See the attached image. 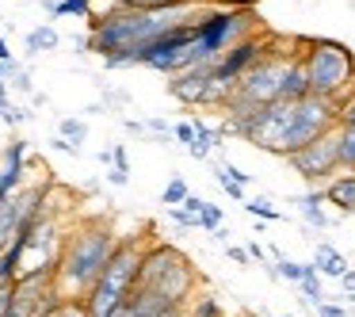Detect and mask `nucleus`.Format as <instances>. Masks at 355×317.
<instances>
[{
	"instance_id": "obj_1",
	"label": "nucleus",
	"mask_w": 355,
	"mask_h": 317,
	"mask_svg": "<svg viewBox=\"0 0 355 317\" xmlns=\"http://www.w3.org/2000/svg\"><path fill=\"white\" fill-rule=\"evenodd\" d=\"M214 4L210 0H180L168 8H149V12H111L103 19L88 24V42H92V54H100L103 62L119 54H130V50L146 46V42L161 39L168 31H180L187 24H199L202 16H210Z\"/></svg>"
},
{
	"instance_id": "obj_2",
	"label": "nucleus",
	"mask_w": 355,
	"mask_h": 317,
	"mask_svg": "<svg viewBox=\"0 0 355 317\" xmlns=\"http://www.w3.org/2000/svg\"><path fill=\"white\" fill-rule=\"evenodd\" d=\"M119 233L111 222L103 218H92V222H80L77 230H69V241H65L62 264H58V291L65 298H88L96 283H100L103 268L111 264L119 248Z\"/></svg>"
},
{
	"instance_id": "obj_3",
	"label": "nucleus",
	"mask_w": 355,
	"mask_h": 317,
	"mask_svg": "<svg viewBox=\"0 0 355 317\" xmlns=\"http://www.w3.org/2000/svg\"><path fill=\"white\" fill-rule=\"evenodd\" d=\"M134 291L157 294V298L172 302V306H187L199 294V271H195V264L176 245H168V241H149Z\"/></svg>"
},
{
	"instance_id": "obj_4",
	"label": "nucleus",
	"mask_w": 355,
	"mask_h": 317,
	"mask_svg": "<svg viewBox=\"0 0 355 317\" xmlns=\"http://www.w3.org/2000/svg\"><path fill=\"white\" fill-rule=\"evenodd\" d=\"M146 248H149V241H141V237L119 241V248H115V256H111V264L103 268L100 283H96L85 298L88 317H111L115 309H123L126 302H130L134 286H138L141 260H146Z\"/></svg>"
},
{
	"instance_id": "obj_5",
	"label": "nucleus",
	"mask_w": 355,
	"mask_h": 317,
	"mask_svg": "<svg viewBox=\"0 0 355 317\" xmlns=\"http://www.w3.org/2000/svg\"><path fill=\"white\" fill-rule=\"evenodd\" d=\"M302 69L309 80V96L340 103L355 88V54L344 42L306 39L302 42Z\"/></svg>"
},
{
	"instance_id": "obj_6",
	"label": "nucleus",
	"mask_w": 355,
	"mask_h": 317,
	"mask_svg": "<svg viewBox=\"0 0 355 317\" xmlns=\"http://www.w3.org/2000/svg\"><path fill=\"white\" fill-rule=\"evenodd\" d=\"M260 31V19L252 16V8H214L199 24V39L187 50V69L191 65H214L230 46H237L241 39Z\"/></svg>"
},
{
	"instance_id": "obj_7",
	"label": "nucleus",
	"mask_w": 355,
	"mask_h": 317,
	"mask_svg": "<svg viewBox=\"0 0 355 317\" xmlns=\"http://www.w3.org/2000/svg\"><path fill=\"white\" fill-rule=\"evenodd\" d=\"M168 96L184 108H225L233 88L218 80L214 65H191V69H180L168 77Z\"/></svg>"
},
{
	"instance_id": "obj_8",
	"label": "nucleus",
	"mask_w": 355,
	"mask_h": 317,
	"mask_svg": "<svg viewBox=\"0 0 355 317\" xmlns=\"http://www.w3.org/2000/svg\"><path fill=\"white\" fill-rule=\"evenodd\" d=\"M286 164H291V172H298L313 191H324V184H329L332 176H340V138H336V126H332L329 134H321L317 142H309L306 149L291 153V157H286Z\"/></svg>"
},
{
	"instance_id": "obj_9",
	"label": "nucleus",
	"mask_w": 355,
	"mask_h": 317,
	"mask_svg": "<svg viewBox=\"0 0 355 317\" xmlns=\"http://www.w3.org/2000/svg\"><path fill=\"white\" fill-rule=\"evenodd\" d=\"M336 126V103L321 100V96H306V100L294 103V119H291V134H286V149L283 161L298 149H306L309 142H317L321 134H329Z\"/></svg>"
},
{
	"instance_id": "obj_10",
	"label": "nucleus",
	"mask_w": 355,
	"mask_h": 317,
	"mask_svg": "<svg viewBox=\"0 0 355 317\" xmlns=\"http://www.w3.org/2000/svg\"><path fill=\"white\" fill-rule=\"evenodd\" d=\"M268 50H271V35H268V31H256V35H248V39H241L237 46H230V50H225V54L214 62L218 80H225L230 88H237L241 77H245L252 65H260L263 58H268Z\"/></svg>"
},
{
	"instance_id": "obj_11",
	"label": "nucleus",
	"mask_w": 355,
	"mask_h": 317,
	"mask_svg": "<svg viewBox=\"0 0 355 317\" xmlns=\"http://www.w3.org/2000/svg\"><path fill=\"white\" fill-rule=\"evenodd\" d=\"M324 203L340 210V214H355V172H340L324 184Z\"/></svg>"
},
{
	"instance_id": "obj_12",
	"label": "nucleus",
	"mask_w": 355,
	"mask_h": 317,
	"mask_svg": "<svg viewBox=\"0 0 355 317\" xmlns=\"http://www.w3.org/2000/svg\"><path fill=\"white\" fill-rule=\"evenodd\" d=\"M294 207H298V214L306 218V225H313V230H329L332 218L329 210H324V191H306L294 199Z\"/></svg>"
},
{
	"instance_id": "obj_13",
	"label": "nucleus",
	"mask_w": 355,
	"mask_h": 317,
	"mask_svg": "<svg viewBox=\"0 0 355 317\" xmlns=\"http://www.w3.org/2000/svg\"><path fill=\"white\" fill-rule=\"evenodd\" d=\"M313 271L321 279H344L347 275V260L332 245H324V241H321V245L313 248Z\"/></svg>"
},
{
	"instance_id": "obj_14",
	"label": "nucleus",
	"mask_w": 355,
	"mask_h": 317,
	"mask_svg": "<svg viewBox=\"0 0 355 317\" xmlns=\"http://www.w3.org/2000/svg\"><path fill=\"white\" fill-rule=\"evenodd\" d=\"M306 96H309V80H306V69H302V58H294L283 80V103H298Z\"/></svg>"
},
{
	"instance_id": "obj_15",
	"label": "nucleus",
	"mask_w": 355,
	"mask_h": 317,
	"mask_svg": "<svg viewBox=\"0 0 355 317\" xmlns=\"http://www.w3.org/2000/svg\"><path fill=\"white\" fill-rule=\"evenodd\" d=\"M42 8L54 19L73 16V19H88V24H92V0H42Z\"/></svg>"
},
{
	"instance_id": "obj_16",
	"label": "nucleus",
	"mask_w": 355,
	"mask_h": 317,
	"mask_svg": "<svg viewBox=\"0 0 355 317\" xmlns=\"http://www.w3.org/2000/svg\"><path fill=\"white\" fill-rule=\"evenodd\" d=\"M62 46V35H58V27L42 24L35 27V31H27V54H50V50Z\"/></svg>"
},
{
	"instance_id": "obj_17",
	"label": "nucleus",
	"mask_w": 355,
	"mask_h": 317,
	"mask_svg": "<svg viewBox=\"0 0 355 317\" xmlns=\"http://www.w3.org/2000/svg\"><path fill=\"white\" fill-rule=\"evenodd\" d=\"M187 317H225V309H222V302H218V294L202 291L187 302Z\"/></svg>"
},
{
	"instance_id": "obj_18",
	"label": "nucleus",
	"mask_w": 355,
	"mask_h": 317,
	"mask_svg": "<svg viewBox=\"0 0 355 317\" xmlns=\"http://www.w3.org/2000/svg\"><path fill=\"white\" fill-rule=\"evenodd\" d=\"M336 138H340V172H355V126L336 123Z\"/></svg>"
},
{
	"instance_id": "obj_19",
	"label": "nucleus",
	"mask_w": 355,
	"mask_h": 317,
	"mask_svg": "<svg viewBox=\"0 0 355 317\" xmlns=\"http://www.w3.org/2000/svg\"><path fill=\"white\" fill-rule=\"evenodd\" d=\"M275 271H279V279H286V283L302 286V279L313 271V264H298V260H291V256H279V260H275Z\"/></svg>"
},
{
	"instance_id": "obj_20",
	"label": "nucleus",
	"mask_w": 355,
	"mask_h": 317,
	"mask_svg": "<svg viewBox=\"0 0 355 317\" xmlns=\"http://www.w3.org/2000/svg\"><path fill=\"white\" fill-rule=\"evenodd\" d=\"M187 195H191V191H187L184 176H172L168 184H164V191H161V203L168 210H176V207H184V203H187Z\"/></svg>"
},
{
	"instance_id": "obj_21",
	"label": "nucleus",
	"mask_w": 355,
	"mask_h": 317,
	"mask_svg": "<svg viewBox=\"0 0 355 317\" xmlns=\"http://www.w3.org/2000/svg\"><path fill=\"white\" fill-rule=\"evenodd\" d=\"M58 138H65V142H73V146H80V142L88 138V123H85V119L65 115L62 123H58Z\"/></svg>"
},
{
	"instance_id": "obj_22",
	"label": "nucleus",
	"mask_w": 355,
	"mask_h": 317,
	"mask_svg": "<svg viewBox=\"0 0 355 317\" xmlns=\"http://www.w3.org/2000/svg\"><path fill=\"white\" fill-rule=\"evenodd\" d=\"M298 294H302V302H306V306H321L324 302V286H321V275H317V271H309L306 279H302V286H298Z\"/></svg>"
},
{
	"instance_id": "obj_23",
	"label": "nucleus",
	"mask_w": 355,
	"mask_h": 317,
	"mask_svg": "<svg viewBox=\"0 0 355 317\" xmlns=\"http://www.w3.org/2000/svg\"><path fill=\"white\" fill-rule=\"evenodd\" d=\"M214 180H218V187H222L225 195H230L233 203H245V187L237 184V180H233V172H230V164H222V169L214 172Z\"/></svg>"
},
{
	"instance_id": "obj_24",
	"label": "nucleus",
	"mask_w": 355,
	"mask_h": 317,
	"mask_svg": "<svg viewBox=\"0 0 355 317\" xmlns=\"http://www.w3.org/2000/svg\"><path fill=\"white\" fill-rule=\"evenodd\" d=\"M199 230H202V233L222 230V210H218L214 203H202V210H199Z\"/></svg>"
},
{
	"instance_id": "obj_25",
	"label": "nucleus",
	"mask_w": 355,
	"mask_h": 317,
	"mask_svg": "<svg viewBox=\"0 0 355 317\" xmlns=\"http://www.w3.org/2000/svg\"><path fill=\"white\" fill-rule=\"evenodd\" d=\"M336 123L340 126H355V92H347L344 100L336 103Z\"/></svg>"
},
{
	"instance_id": "obj_26",
	"label": "nucleus",
	"mask_w": 355,
	"mask_h": 317,
	"mask_svg": "<svg viewBox=\"0 0 355 317\" xmlns=\"http://www.w3.org/2000/svg\"><path fill=\"white\" fill-rule=\"evenodd\" d=\"M245 210H248L252 218H263V222H275V218H279V210L271 207V203H263V199H252V203L245 199Z\"/></svg>"
},
{
	"instance_id": "obj_27",
	"label": "nucleus",
	"mask_w": 355,
	"mask_h": 317,
	"mask_svg": "<svg viewBox=\"0 0 355 317\" xmlns=\"http://www.w3.org/2000/svg\"><path fill=\"white\" fill-rule=\"evenodd\" d=\"M172 138H176L184 149H191V146H195V123H191V119H184V123H176V126H172Z\"/></svg>"
},
{
	"instance_id": "obj_28",
	"label": "nucleus",
	"mask_w": 355,
	"mask_h": 317,
	"mask_svg": "<svg viewBox=\"0 0 355 317\" xmlns=\"http://www.w3.org/2000/svg\"><path fill=\"white\" fill-rule=\"evenodd\" d=\"M50 317H88V309H85V302H80V298H65Z\"/></svg>"
},
{
	"instance_id": "obj_29",
	"label": "nucleus",
	"mask_w": 355,
	"mask_h": 317,
	"mask_svg": "<svg viewBox=\"0 0 355 317\" xmlns=\"http://www.w3.org/2000/svg\"><path fill=\"white\" fill-rule=\"evenodd\" d=\"M16 306V283H0V317H8Z\"/></svg>"
},
{
	"instance_id": "obj_30",
	"label": "nucleus",
	"mask_w": 355,
	"mask_h": 317,
	"mask_svg": "<svg viewBox=\"0 0 355 317\" xmlns=\"http://www.w3.org/2000/svg\"><path fill=\"white\" fill-rule=\"evenodd\" d=\"M0 119H4L8 126H24L27 119H31V111H27V108H16V103H8V111H4Z\"/></svg>"
},
{
	"instance_id": "obj_31",
	"label": "nucleus",
	"mask_w": 355,
	"mask_h": 317,
	"mask_svg": "<svg viewBox=\"0 0 355 317\" xmlns=\"http://www.w3.org/2000/svg\"><path fill=\"white\" fill-rule=\"evenodd\" d=\"M225 256H230L237 268H248L252 264V256H248V248H241V245H225Z\"/></svg>"
},
{
	"instance_id": "obj_32",
	"label": "nucleus",
	"mask_w": 355,
	"mask_h": 317,
	"mask_svg": "<svg viewBox=\"0 0 355 317\" xmlns=\"http://www.w3.org/2000/svg\"><path fill=\"white\" fill-rule=\"evenodd\" d=\"M317 317H352V314H347L344 306H336V302H321V306H317Z\"/></svg>"
},
{
	"instance_id": "obj_33",
	"label": "nucleus",
	"mask_w": 355,
	"mask_h": 317,
	"mask_svg": "<svg viewBox=\"0 0 355 317\" xmlns=\"http://www.w3.org/2000/svg\"><path fill=\"white\" fill-rule=\"evenodd\" d=\"M50 149H54V153H69V157H80V146H73V142H65V138H54V142H50Z\"/></svg>"
},
{
	"instance_id": "obj_34",
	"label": "nucleus",
	"mask_w": 355,
	"mask_h": 317,
	"mask_svg": "<svg viewBox=\"0 0 355 317\" xmlns=\"http://www.w3.org/2000/svg\"><path fill=\"white\" fill-rule=\"evenodd\" d=\"M19 73H24V65H19V62H0V80H16Z\"/></svg>"
},
{
	"instance_id": "obj_35",
	"label": "nucleus",
	"mask_w": 355,
	"mask_h": 317,
	"mask_svg": "<svg viewBox=\"0 0 355 317\" xmlns=\"http://www.w3.org/2000/svg\"><path fill=\"white\" fill-rule=\"evenodd\" d=\"M146 130H149V134H164V138H168V134H172V123H164V119H146Z\"/></svg>"
},
{
	"instance_id": "obj_36",
	"label": "nucleus",
	"mask_w": 355,
	"mask_h": 317,
	"mask_svg": "<svg viewBox=\"0 0 355 317\" xmlns=\"http://www.w3.org/2000/svg\"><path fill=\"white\" fill-rule=\"evenodd\" d=\"M107 184H115V187H126V184H130V172H123V169H111V172H107Z\"/></svg>"
},
{
	"instance_id": "obj_37",
	"label": "nucleus",
	"mask_w": 355,
	"mask_h": 317,
	"mask_svg": "<svg viewBox=\"0 0 355 317\" xmlns=\"http://www.w3.org/2000/svg\"><path fill=\"white\" fill-rule=\"evenodd\" d=\"M187 153H191L195 161H210V153H214V149H210V146H202V142H195V146L187 149Z\"/></svg>"
},
{
	"instance_id": "obj_38",
	"label": "nucleus",
	"mask_w": 355,
	"mask_h": 317,
	"mask_svg": "<svg viewBox=\"0 0 355 317\" xmlns=\"http://www.w3.org/2000/svg\"><path fill=\"white\" fill-rule=\"evenodd\" d=\"M210 4H214V8L218 4H222V8H252L256 0H210Z\"/></svg>"
},
{
	"instance_id": "obj_39",
	"label": "nucleus",
	"mask_w": 355,
	"mask_h": 317,
	"mask_svg": "<svg viewBox=\"0 0 355 317\" xmlns=\"http://www.w3.org/2000/svg\"><path fill=\"white\" fill-rule=\"evenodd\" d=\"M12 85H16V88H19V92H31V77H27V69H24V73H19V77H16V80H12Z\"/></svg>"
},
{
	"instance_id": "obj_40",
	"label": "nucleus",
	"mask_w": 355,
	"mask_h": 317,
	"mask_svg": "<svg viewBox=\"0 0 355 317\" xmlns=\"http://www.w3.org/2000/svg\"><path fill=\"white\" fill-rule=\"evenodd\" d=\"M0 62H16V58H12V50H8V39H4V35H0Z\"/></svg>"
},
{
	"instance_id": "obj_41",
	"label": "nucleus",
	"mask_w": 355,
	"mask_h": 317,
	"mask_svg": "<svg viewBox=\"0 0 355 317\" xmlns=\"http://www.w3.org/2000/svg\"><path fill=\"white\" fill-rule=\"evenodd\" d=\"M210 237H214L218 245H230V233H225V230H214V233H210Z\"/></svg>"
},
{
	"instance_id": "obj_42",
	"label": "nucleus",
	"mask_w": 355,
	"mask_h": 317,
	"mask_svg": "<svg viewBox=\"0 0 355 317\" xmlns=\"http://www.w3.org/2000/svg\"><path fill=\"white\" fill-rule=\"evenodd\" d=\"M340 283H344V286H347V291H355V271H352V268H347V275H344V279H340Z\"/></svg>"
},
{
	"instance_id": "obj_43",
	"label": "nucleus",
	"mask_w": 355,
	"mask_h": 317,
	"mask_svg": "<svg viewBox=\"0 0 355 317\" xmlns=\"http://www.w3.org/2000/svg\"><path fill=\"white\" fill-rule=\"evenodd\" d=\"M0 100H8V85L4 80H0Z\"/></svg>"
},
{
	"instance_id": "obj_44",
	"label": "nucleus",
	"mask_w": 355,
	"mask_h": 317,
	"mask_svg": "<svg viewBox=\"0 0 355 317\" xmlns=\"http://www.w3.org/2000/svg\"><path fill=\"white\" fill-rule=\"evenodd\" d=\"M268 317H291V314H268Z\"/></svg>"
},
{
	"instance_id": "obj_45",
	"label": "nucleus",
	"mask_w": 355,
	"mask_h": 317,
	"mask_svg": "<svg viewBox=\"0 0 355 317\" xmlns=\"http://www.w3.org/2000/svg\"><path fill=\"white\" fill-rule=\"evenodd\" d=\"M352 92H355V88H352Z\"/></svg>"
}]
</instances>
